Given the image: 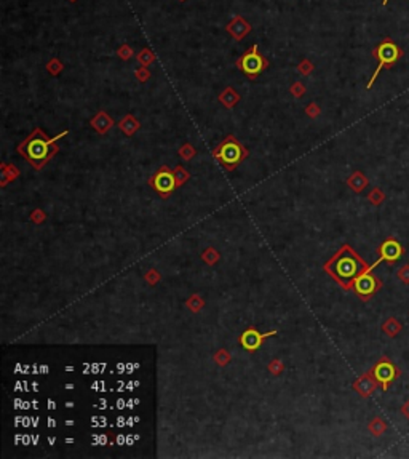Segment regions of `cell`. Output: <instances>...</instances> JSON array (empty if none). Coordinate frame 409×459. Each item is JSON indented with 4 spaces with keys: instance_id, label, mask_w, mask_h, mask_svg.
I'll return each instance as SVG.
<instances>
[{
    "instance_id": "6da1fadb",
    "label": "cell",
    "mask_w": 409,
    "mask_h": 459,
    "mask_svg": "<svg viewBox=\"0 0 409 459\" xmlns=\"http://www.w3.org/2000/svg\"><path fill=\"white\" fill-rule=\"evenodd\" d=\"M371 266L353 250L350 245H344L340 250L325 264V270L340 285L342 290H353V282L358 275L368 270Z\"/></svg>"
},
{
    "instance_id": "7a4b0ae2",
    "label": "cell",
    "mask_w": 409,
    "mask_h": 459,
    "mask_svg": "<svg viewBox=\"0 0 409 459\" xmlns=\"http://www.w3.org/2000/svg\"><path fill=\"white\" fill-rule=\"evenodd\" d=\"M66 135H68V131L59 133L58 136L50 139L40 128H35L29 135V138H26L18 146V152L24 159H28L35 170H40L58 152L56 141H59Z\"/></svg>"
},
{
    "instance_id": "3957f363",
    "label": "cell",
    "mask_w": 409,
    "mask_h": 459,
    "mask_svg": "<svg viewBox=\"0 0 409 459\" xmlns=\"http://www.w3.org/2000/svg\"><path fill=\"white\" fill-rule=\"evenodd\" d=\"M373 56L379 61V64H377V68H376L373 77L369 78V82H368V85H366L368 90H371V87L374 85L376 78H377V75L380 74L382 69H384V68H392V66L403 56V51H401V48H400L397 44H395V42L392 40V38L387 37V38H384V40H382V42L374 48Z\"/></svg>"
},
{
    "instance_id": "277c9868",
    "label": "cell",
    "mask_w": 409,
    "mask_h": 459,
    "mask_svg": "<svg viewBox=\"0 0 409 459\" xmlns=\"http://www.w3.org/2000/svg\"><path fill=\"white\" fill-rule=\"evenodd\" d=\"M246 155H248L246 149L233 136H227L214 151V157L218 160H221V163L227 170H233Z\"/></svg>"
},
{
    "instance_id": "5b68a950",
    "label": "cell",
    "mask_w": 409,
    "mask_h": 459,
    "mask_svg": "<svg viewBox=\"0 0 409 459\" xmlns=\"http://www.w3.org/2000/svg\"><path fill=\"white\" fill-rule=\"evenodd\" d=\"M236 68H239L248 78L253 80V78H256L264 69L269 68V59H266L259 53L257 45H253L239 58V61H236Z\"/></svg>"
},
{
    "instance_id": "8992f818",
    "label": "cell",
    "mask_w": 409,
    "mask_h": 459,
    "mask_svg": "<svg viewBox=\"0 0 409 459\" xmlns=\"http://www.w3.org/2000/svg\"><path fill=\"white\" fill-rule=\"evenodd\" d=\"M377 266H379V262L376 261L371 267H369L368 270H364L361 275H358L357 280L353 282L355 295L363 301H369L382 288V280L377 279L376 275L373 274L374 267H377Z\"/></svg>"
},
{
    "instance_id": "52a82bcc",
    "label": "cell",
    "mask_w": 409,
    "mask_h": 459,
    "mask_svg": "<svg viewBox=\"0 0 409 459\" xmlns=\"http://www.w3.org/2000/svg\"><path fill=\"white\" fill-rule=\"evenodd\" d=\"M373 374L382 390H389V387L400 378L401 371L389 357H380V360L373 366Z\"/></svg>"
},
{
    "instance_id": "ba28073f",
    "label": "cell",
    "mask_w": 409,
    "mask_h": 459,
    "mask_svg": "<svg viewBox=\"0 0 409 459\" xmlns=\"http://www.w3.org/2000/svg\"><path fill=\"white\" fill-rule=\"evenodd\" d=\"M406 250L404 246L397 240V239H385L384 242H382L377 248V255H379V259L377 262L380 264V262H387V264H395V262H398L403 256H404Z\"/></svg>"
},
{
    "instance_id": "9c48e42d",
    "label": "cell",
    "mask_w": 409,
    "mask_h": 459,
    "mask_svg": "<svg viewBox=\"0 0 409 459\" xmlns=\"http://www.w3.org/2000/svg\"><path fill=\"white\" fill-rule=\"evenodd\" d=\"M150 184L160 195H169L178 184V179L173 172H169L166 166L158 170V173L152 178Z\"/></svg>"
},
{
    "instance_id": "30bf717a",
    "label": "cell",
    "mask_w": 409,
    "mask_h": 459,
    "mask_svg": "<svg viewBox=\"0 0 409 459\" xmlns=\"http://www.w3.org/2000/svg\"><path fill=\"white\" fill-rule=\"evenodd\" d=\"M276 335V331H270V333H259L256 330H253V328H249V330H246L242 338H240V344L243 346V349L253 352V350H257L261 346H262V341L264 338L267 336H273Z\"/></svg>"
},
{
    "instance_id": "8fae6325",
    "label": "cell",
    "mask_w": 409,
    "mask_h": 459,
    "mask_svg": "<svg viewBox=\"0 0 409 459\" xmlns=\"http://www.w3.org/2000/svg\"><path fill=\"white\" fill-rule=\"evenodd\" d=\"M251 29H253V26L249 24L243 16H240V15H236L226 26V31L233 37V40H236V42H240L242 38H245L249 32H251Z\"/></svg>"
},
{
    "instance_id": "7c38bea8",
    "label": "cell",
    "mask_w": 409,
    "mask_h": 459,
    "mask_svg": "<svg viewBox=\"0 0 409 459\" xmlns=\"http://www.w3.org/2000/svg\"><path fill=\"white\" fill-rule=\"evenodd\" d=\"M379 386V383H377V379L374 378V374H373V370H369L368 373H364L357 383L353 384V389L357 390L361 397H369L371 395V393L374 392V389Z\"/></svg>"
},
{
    "instance_id": "4fadbf2b",
    "label": "cell",
    "mask_w": 409,
    "mask_h": 459,
    "mask_svg": "<svg viewBox=\"0 0 409 459\" xmlns=\"http://www.w3.org/2000/svg\"><path fill=\"white\" fill-rule=\"evenodd\" d=\"M91 125H93L96 128L98 133H107V131L111 130V127L114 125V122L111 120V117L105 114V112H99L93 120H91Z\"/></svg>"
},
{
    "instance_id": "5bb4252c",
    "label": "cell",
    "mask_w": 409,
    "mask_h": 459,
    "mask_svg": "<svg viewBox=\"0 0 409 459\" xmlns=\"http://www.w3.org/2000/svg\"><path fill=\"white\" fill-rule=\"evenodd\" d=\"M403 330V325L397 317H390L384 323H382V331H384L389 338H397Z\"/></svg>"
},
{
    "instance_id": "9a60e30c",
    "label": "cell",
    "mask_w": 409,
    "mask_h": 459,
    "mask_svg": "<svg viewBox=\"0 0 409 459\" xmlns=\"http://www.w3.org/2000/svg\"><path fill=\"white\" fill-rule=\"evenodd\" d=\"M368 178L361 173V172H355L349 179H347V184L352 191H355L357 194H360L366 186H368Z\"/></svg>"
},
{
    "instance_id": "2e32d148",
    "label": "cell",
    "mask_w": 409,
    "mask_h": 459,
    "mask_svg": "<svg viewBox=\"0 0 409 459\" xmlns=\"http://www.w3.org/2000/svg\"><path fill=\"white\" fill-rule=\"evenodd\" d=\"M219 99H221V102L224 104V106L226 108H233L236 102H239V99H240V96L236 95V91L233 90V88H226L222 91V93L219 95Z\"/></svg>"
},
{
    "instance_id": "e0dca14e",
    "label": "cell",
    "mask_w": 409,
    "mask_h": 459,
    "mask_svg": "<svg viewBox=\"0 0 409 459\" xmlns=\"http://www.w3.org/2000/svg\"><path fill=\"white\" fill-rule=\"evenodd\" d=\"M120 128H122V131L125 135H128V136H131V135H135L136 133V130L139 128V123L135 120V117L131 115V114H128L125 119L120 122Z\"/></svg>"
},
{
    "instance_id": "ac0fdd59",
    "label": "cell",
    "mask_w": 409,
    "mask_h": 459,
    "mask_svg": "<svg viewBox=\"0 0 409 459\" xmlns=\"http://www.w3.org/2000/svg\"><path fill=\"white\" fill-rule=\"evenodd\" d=\"M368 429L374 437H380L387 430V423H385V419H382V418H374L373 421L369 423Z\"/></svg>"
},
{
    "instance_id": "d6986e66",
    "label": "cell",
    "mask_w": 409,
    "mask_h": 459,
    "mask_svg": "<svg viewBox=\"0 0 409 459\" xmlns=\"http://www.w3.org/2000/svg\"><path fill=\"white\" fill-rule=\"evenodd\" d=\"M136 59H138V64L144 66V68H149V66L154 64V61H155V55H154V51H150L149 48H144L138 53Z\"/></svg>"
},
{
    "instance_id": "ffe728a7",
    "label": "cell",
    "mask_w": 409,
    "mask_h": 459,
    "mask_svg": "<svg viewBox=\"0 0 409 459\" xmlns=\"http://www.w3.org/2000/svg\"><path fill=\"white\" fill-rule=\"evenodd\" d=\"M368 200L371 202L374 206H379V205L384 203V200H385V194H384V191H382V189L374 187L371 192L368 194Z\"/></svg>"
},
{
    "instance_id": "44dd1931",
    "label": "cell",
    "mask_w": 409,
    "mask_h": 459,
    "mask_svg": "<svg viewBox=\"0 0 409 459\" xmlns=\"http://www.w3.org/2000/svg\"><path fill=\"white\" fill-rule=\"evenodd\" d=\"M62 69H64V64H62L58 58H51V59L47 62V71H48L51 75H58Z\"/></svg>"
},
{
    "instance_id": "7402d4cb",
    "label": "cell",
    "mask_w": 409,
    "mask_h": 459,
    "mask_svg": "<svg viewBox=\"0 0 409 459\" xmlns=\"http://www.w3.org/2000/svg\"><path fill=\"white\" fill-rule=\"evenodd\" d=\"M313 69H315V66H313V62L310 61V59H302L299 64H297V71L302 74V75H310L312 72H313Z\"/></svg>"
},
{
    "instance_id": "603a6c76",
    "label": "cell",
    "mask_w": 409,
    "mask_h": 459,
    "mask_svg": "<svg viewBox=\"0 0 409 459\" xmlns=\"http://www.w3.org/2000/svg\"><path fill=\"white\" fill-rule=\"evenodd\" d=\"M117 55H118V58L120 59H123V61H128V59H131L133 58V55H135V51H133V48H131L130 45H122L120 48L117 50Z\"/></svg>"
},
{
    "instance_id": "cb8c5ba5",
    "label": "cell",
    "mask_w": 409,
    "mask_h": 459,
    "mask_svg": "<svg viewBox=\"0 0 409 459\" xmlns=\"http://www.w3.org/2000/svg\"><path fill=\"white\" fill-rule=\"evenodd\" d=\"M397 279L404 285H409V264H404L397 270Z\"/></svg>"
},
{
    "instance_id": "d4e9b609",
    "label": "cell",
    "mask_w": 409,
    "mask_h": 459,
    "mask_svg": "<svg viewBox=\"0 0 409 459\" xmlns=\"http://www.w3.org/2000/svg\"><path fill=\"white\" fill-rule=\"evenodd\" d=\"M135 75H136V78L139 82H147L149 78H150V71L147 69V68H144V66H141L139 69H136V72H135Z\"/></svg>"
},
{
    "instance_id": "484cf974",
    "label": "cell",
    "mask_w": 409,
    "mask_h": 459,
    "mask_svg": "<svg viewBox=\"0 0 409 459\" xmlns=\"http://www.w3.org/2000/svg\"><path fill=\"white\" fill-rule=\"evenodd\" d=\"M181 155H182V159L189 160V159H192V157L195 155V149L190 148L189 144H184V146L181 148Z\"/></svg>"
},
{
    "instance_id": "4316f807",
    "label": "cell",
    "mask_w": 409,
    "mask_h": 459,
    "mask_svg": "<svg viewBox=\"0 0 409 459\" xmlns=\"http://www.w3.org/2000/svg\"><path fill=\"white\" fill-rule=\"evenodd\" d=\"M291 93H293L294 96L300 98L302 95L306 93V87L302 85L300 82H294V84H293V87H291Z\"/></svg>"
},
{
    "instance_id": "83f0119b",
    "label": "cell",
    "mask_w": 409,
    "mask_h": 459,
    "mask_svg": "<svg viewBox=\"0 0 409 459\" xmlns=\"http://www.w3.org/2000/svg\"><path fill=\"white\" fill-rule=\"evenodd\" d=\"M306 112H307V115H310V117H316V115H318V114H320V108H318V106H316V104H315V102H312V104H310V106H309V108L306 109Z\"/></svg>"
},
{
    "instance_id": "f1b7e54d",
    "label": "cell",
    "mask_w": 409,
    "mask_h": 459,
    "mask_svg": "<svg viewBox=\"0 0 409 459\" xmlns=\"http://www.w3.org/2000/svg\"><path fill=\"white\" fill-rule=\"evenodd\" d=\"M401 414H403V416L407 419V421H409V400H406V402H404V405L401 406Z\"/></svg>"
},
{
    "instance_id": "f546056e",
    "label": "cell",
    "mask_w": 409,
    "mask_h": 459,
    "mask_svg": "<svg viewBox=\"0 0 409 459\" xmlns=\"http://www.w3.org/2000/svg\"><path fill=\"white\" fill-rule=\"evenodd\" d=\"M389 4V0H382V5H387Z\"/></svg>"
},
{
    "instance_id": "4dcf8cb0",
    "label": "cell",
    "mask_w": 409,
    "mask_h": 459,
    "mask_svg": "<svg viewBox=\"0 0 409 459\" xmlns=\"http://www.w3.org/2000/svg\"><path fill=\"white\" fill-rule=\"evenodd\" d=\"M69 2H77V0H69Z\"/></svg>"
},
{
    "instance_id": "1f68e13d",
    "label": "cell",
    "mask_w": 409,
    "mask_h": 459,
    "mask_svg": "<svg viewBox=\"0 0 409 459\" xmlns=\"http://www.w3.org/2000/svg\"><path fill=\"white\" fill-rule=\"evenodd\" d=\"M179 2H186V0H179Z\"/></svg>"
}]
</instances>
